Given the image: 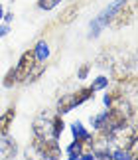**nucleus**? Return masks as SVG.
I'll list each match as a JSON object with an SVG mask.
<instances>
[{"instance_id":"nucleus-6","label":"nucleus","mask_w":138,"mask_h":160,"mask_svg":"<svg viewBox=\"0 0 138 160\" xmlns=\"http://www.w3.org/2000/svg\"><path fill=\"white\" fill-rule=\"evenodd\" d=\"M0 152H2L4 160H12L16 156V152H18L16 140L12 137H8V134H2V140H0Z\"/></svg>"},{"instance_id":"nucleus-5","label":"nucleus","mask_w":138,"mask_h":160,"mask_svg":"<svg viewBox=\"0 0 138 160\" xmlns=\"http://www.w3.org/2000/svg\"><path fill=\"white\" fill-rule=\"evenodd\" d=\"M132 16H134V4L124 2L121 8L116 10V14H115V18L111 20V24H112L115 28H124V26H128V24L132 22Z\"/></svg>"},{"instance_id":"nucleus-8","label":"nucleus","mask_w":138,"mask_h":160,"mask_svg":"<svg viewBox=\"0 0 138 160\" xmlns=\"http://www.w3.org/2000/svg\"><path fill=\"white\" fill-rule=\"evenodd\" d=\"M71 131H73V137H75V140H79V142H85V140H91L93 138V134L87 131V128L81 125L79 121H75L73 125H71Z\"/></svg>"},{"instance_id":"nucleus-15","label":"nucleus","mask_w":138,"mask_h":160,"mask_svg":"<svg viewBox=\"0 0 138 160\" xmlns=\"http://www.w3.org/2000/svg\"><path fill=\"white\" fill-rule=\"evenodd\" d=\"M130 158H132V154H130L128 150H124V148L111 150V160H130Z\"/></svg>"},{"instance_id":"nucleus-4","label":"nucleus","mask_w":138,"mask_h":160,"mask_svg":"<svg viewBox=\"0 0 138 160\" xmlns=\"http://www.w3.org/2000/svg\"><path fill=\"white\" fill-rule=\"evenodd\" d=\"M34 137L37 138H53V131H52V117H47L46 113H42L37 119L34 121Z\"/></svg>"},{"instance_id":"nucleus-3","label":"nucleus","mask_w":138,"mask_h":160,"mask_svg":"<svg viewBox=\"0 0 138 160\" xmlns=\"http://www.w3.org/2000/svg\"><path fill=\"white\" fill-rule=\"evenodd\" d=\"M37 63L36 61V55H34V50H28V52H24L22 53V58L20 61H18V65L14 67V73H16V81L18 83H24L26 81V77H28V73L30 69Z\"/></svg>"},{"instance_id":"nucleus-14","label":"nucleus","mask_w":138,"mask_h":160,"mask_svg":"<svg viewBox=\"0 0 138 160\" xmlns=\"http://www.w3.org/2000/svg\"><path fill=\"white\" fill-rule=\"evenodd\" d=\"M43 71H46V63H42V61H37V63L32 67V69H30L28 77H26V81H36V79L40 77Z\"/></svg>"},{"instance_id":"nucleus-21","label":"nucleus","mask_w":138,"mask_h":160,"mask_svg":"<svg viewBox=\"0 0 138 160\" xmlns=\"http://www.w3.org/2000/svg\"><path fill=\"white\" fill-rule=\"evenodd\" d=\"M8 32H10V26H8V24H0V38L6 36Z\"/></svg>"},{"instance_id":"nucleus-20","label":"nucleus","mask_w":138,"mask_h":160,"mask_svg":"<svg viewBox=\"0 0 138 160\" xmlns=\"http://www.w3.org/2000/svg\"><path fill=\"white\" fill-rule=\"evenodd\" d=\"M89 69H91V65H83V67H81V69H79L77 77H79V79H85L87 75H89Z\"/></svg>"},{"instance_id":"nucleus-13","label":"nucleus","mask_w":138,"mask_h":160,"mask_svg":"<svg viewBox=\"0 0 138 160\" xmlns=\"http://www.w3.org/2000/svg\"><path fill=\"white\" fill-rule=\"evenodd\" d=\"M63 119L61 115H53L52 117V131H53V138H59V134L63 132Z\"/></svg>"},{"instance_id":"nucleus-2","label":"nucleus","mask_w":138,"mask_h":160,"mask_svg":"<svg viewBox=\"0 0 138 160\" xmlns=\"http://www.w3.org/2000/svg\"><path fill=\"white\" fill-rule=\"evenodd\" d=\"M34 150L43 160H59L61 148L57 144V138H37L34 137Z\"/></svg>"},{"instance_id":"nucleus-11","label":"nucleus","mask_w":138,"mask_h":160,"mask_svg":"<svg viewBox=\"0 0 138 160\" xmlns=\"http://www.w3.org/2000/svg\"><path fill=\"white\" fill-rule=\"evenodd\" d=\"M77 12H79V6H77V4L67 6V8L61 12L59 22H61V24H69V22H73V20H75V16H77Z\"/></svg>"},{"instance_id":"nucleus-18","label":"nucleus","mask_w":138,"mask_h":160,"mask_svg":"<svg viewBox=\"0 0 138 160\" xmlns=\"http://www.w3.org/2000/svg\"><path fill=\"white\" fill-rule=\"evenodd\" d=\"M16 83H18V81H16V73H14V67H12V69H10V71L4 75L2 85H4V87H14Z\"/></svg>"},{"instance_id":"nucleus-17","label":"nucleus","mask_w":138,"mask_h":160,"mask_svg":"<svg viewBox=\"0 0 138 160\" xmlns=\"http://www.w3.org/2000/svg\"><path fill=\"white\" fill-rule=\"evenodd\" d=\"M105 119H106V111H103V113H99L95 117H91V125L97 128V131H101L103 125H105Z\"/></svg>"},{"instance_id":"nucleus-1","label":"nucleus","mask_w":138,"mask_h":160,"mask_svg":"<svg viewBox=\"0 0 138 160\" xmlns=\"http://www.w3.org/2000/svg\"><path fill=\"white\" fill-rule=\"evenodd\" d=\"M124 2H126V0H115V2H111V4L101 12V14H99L95 20L91 22V34H89L91 38H97V36L101 34V30H103L105 26H109L111 20H112V18H115V14H116V10L121 8Z\"/></svg>"},{"instance_id":"nucleus-12","label":"nucleus","mask_w":138,"mask_h":160,"mask_svg":"<svg viewBox=\"0 0 138 160\" xmlns=\"http://www.w3.org/2000/svg\"><path fill=\"white\" fill-rule=\"evenodd\" d=\"M34 55H36V61H46L49 58V46L46 42H37L34 48Z\"/></svg>"},{"instance_id":"nucleus-16","label":"nucleus","mask_w":138,"mask_h":160,"mask_svg":"<svg viewBox=\"0 0 138 160\" xmlns=\"http://www.w3.org/2000/svg\"><path fill=\"white\" fill-rule=\"evenodd\" d=\"M106 85H109V77H105V75H99L95 81H93V85H91V91L95 93V91H101V89H105Z\"/></svg>"},{"instance_id":"nucleus-23","label":"nucleus","mask_w":138,"mask_h":160,"mask_svg":"<svg viewBox=\"0 0 138 160\" xmlns=\"http://www.w3.org/2000/svg\"><path fill=\"white\" fill-rule=\"evenodd\" d=\"M95 160H97V158H95Z\"/></svg>"},{"instance_id":"nucleus-19","label":"nucleus","mask_w":138,"mask_h":160,"mask_svg":"<svg viewBox=\"0 0 138 160\" xmlns=\"http://www.w3.org/2000/svg\"><path fill=\"white\" fill-rule=\"evenodd\" d=\"M81 150H83V148H81V142H79V140H73V142L69 144V148H67V154L69 156H79Z\"/></svg>"},{"instance_id":"nucleus-22","label":"nucleus","mask_w":138,"mask_h":160,"mask_svg":"<svg viewBox=\"0 0 138 160\" xmlns=\"http://www.w3.org/2000/svg\"><path fill=\"white\" fill-rule=\"evenodd\" d=\"M2 16H4V10H2V6H0V20H2Z\"/></svg>"},{"instance_id":"nucleus-9","label":"nucleus","mask_w":138,"mask_h":160,"mask_svg":"<svg viewBox=\"0 0 138 160\" xmlns=\"http://www.w3.org/2000/svg\"><path fill=\"white\" fill-rule=\"evenodd\" d=\"M73 95V103H75V107L77 105H83L85 101H89L91 97H93V91H91V87H83V89H77L75 93H71Z\"/></svg>"},{"instance_id":"nucleus-10","label":"nucleus","mask_w":138,"mask_h":160,"mask_svg":"<svg viewBox=\"0 0 138 160\" xmlns=\"http://www.w3.org/2000/svg\"><path fill=\"white\" fill-rule=\"evenodd\" d=\"M71 109H75V103H73V95L69 93V95H63L59 99V103H57V115H65V113H69Z\"/></svg>"},{"instance_id":"nucleus-7","label":"nucleus","mask_w":138,"mask_h":160,"mask_svg":"<svg viewBox=\"0 0 138 160\" xmlns=\"http://www.w3.org/2000/svg\"><path fill=\"white\" fill-rule=\"evenodd\" d=\"M14 119H16V109L14 107L6 109L4 115H0V134H8L10 125L14 122Z\"/></svg>"}]
</instances>
